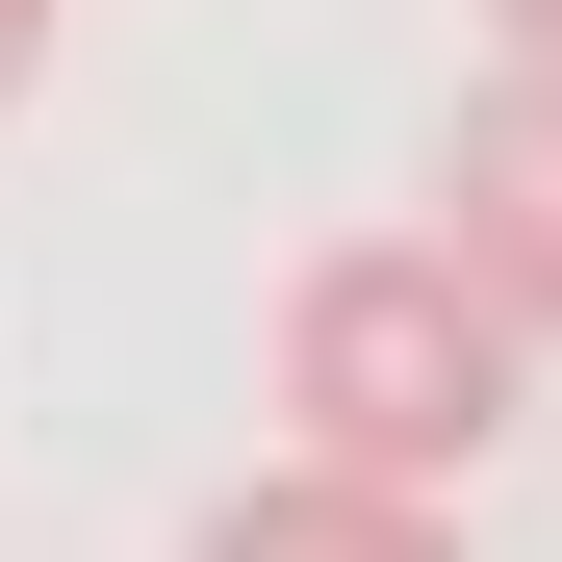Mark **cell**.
I'll return each mask as SVG.
<instances>
[{
	"mask_svg": "<svg viewBox=\"0 0 562 562\" xmlns=\"http://www.w3.org/2000/svg\"><path fill=\"white\" fill-rule=\"evenodd\" d=\"M537 333L460 281L435 231H333L281 281V460H358V486H460V460L512 435Z\"/></svg>",
	"mask_w": 562,
	"mask_h": 562,
	"instance_id": "obj_1",
	"label": "cell"
},
{
	"mask_svg": "<svg viewBox=\"0 0 562 562\" xmlns=\"http://www.w3.org/2000/svg\"><path fill=\"white\" fill-rule=\"evenodd\" d=\"M435 256L486 281L512 333H562V52H486V103L435 154Z\"/></svg>",
	"mask_w": 562,
	"mask_h": 562,
	"instance_id": "obj_2",
	"label": "cell"
},
{
	"mask_svg": "<svg viewBox=\"0 0 562 562\" xmlns=\"http://www.w3.org/2000/svg\"><path fill=\"white\" fill-rule=\"evenodd\" d=\"M205 562H460V486H358V460H256Z\"/></svg>",
	"mask_w": 562,
	"mask_h": 562,
	"instance_id": "obj_3",
	"label": "cell"
},
{
	"mask_svg": "<svg viewBox=\"0 0 562 562\" xmlns=\"http://www.w3.org/2000/svg\"><path fill=\"white\" fill-rule=\"evenodd\" d=\"M26 77H52V0H0V103H26Z\"/></svg>",
	"mask_w": 562,
	"mask_h": 562,
	"instance_id": "obj_4",
	"label": "cell"
},
{
	"mask_svg": "<svg viewBox=\"0 0 562 562\" xmlns=\"http://www.w3.org/2000/svg\"><path fill=\"white\" fill-rule=\"evenodd\" d=\"M486 52H562V0H486Z\"/></svg>",
	"mask_w": 562,
	"mask_h": 562,
	"instance_id": "obj_5",
	"label": "cell"
}]
</instances>
